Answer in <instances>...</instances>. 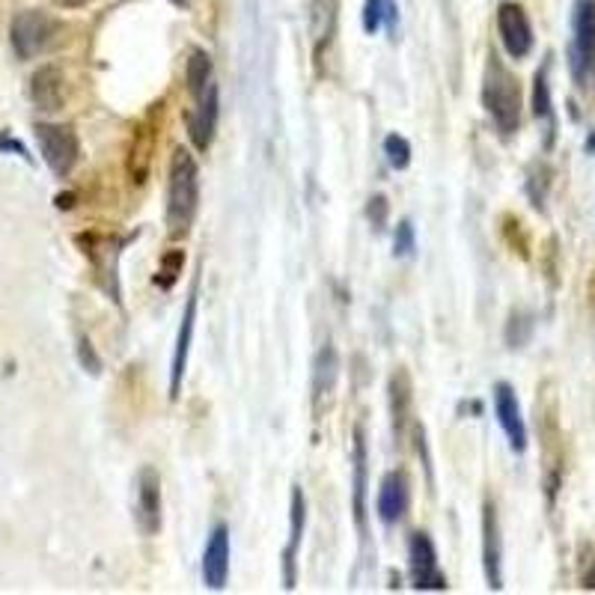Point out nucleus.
I'll use <instances>...</instances> for the list:
<instances>
[{"instance_id":"obj_4","label":"nucleus","mask_w":595,"mask_h":595,"mask_svg":"<svg viewBox=\"0 0 595 595\" xmlns=\"http://www.w3.org/2000/svg\"><path fill=\"white\" fill-rule=\"evenodd\" d=\"M595 68V0H575L572 7V42H569V72L584 87Z\"/></svg>"},{"instance_id":"obj_11","label":"nucleus","mask_w":595,"mask_h":595,"mask_svg":"<svg viewBox=\"0 0 595 595\" xmlns=\"http://www.w3.org/2000/svg\"><path fill=\"white\" fill-rule=\"evenodd\" d=\"M54 30H57V21L51 19L49 12L40 10H24L12 19L10 40L12 49L21 60H33L36 54L49 49V42L54 40Z\"/></svg>"},{"instance_id":"obj_35","label":"nucleus","mask_w":595,"mask_h":595,"mask_svg":"<svg viewBox=\"0 0 595 595\" xmlns=\"http://www.w3.org/2000/svg\"><path fill=\"white\" fill-rule=\"evenodd\" d=\"M0 149H10V152H19V156L24 158V161H30L28 149L21 147L19 140H12V137H0Z\"/></svg>"},{"instance_id":"obj_24","label":"nucleus","mask_w":595,"mask_h":595,"mask_svg":"<svg viewBox=\"0 0 595 595\" xmlns=\"http://www.w3.org/2000/svg\"><path fill=\"white\" fill-rule=\"evenodd\" d=\"M548 68L551 63H542L536 75H533V96H530V108H533V117L542 126V135H545V149H554L556 140V110H554V96H551V81H548Z\"/></svg>"},{"instance_id":"obj_28","label":"nucleus","mask_w":595,"mask_h":595,"mask_svg":"<svg viewBox=\"0 0 595 595\" xmlns=\"http://www.w3.org/2000/svg\"><path fill=\"white\" fill-rule=\"evenodd\" d=\"M533 331H536V319H533V312H528V310L509 312L507 333H503L509 349H524V346L533 340Z\"/></svg>"},{"instance_id":"obj_9","label":"nucleus","mask_w":595,"mask_h":595,"mask_svg":"<svg viewBox=\"0 0 595 595\" xmlns=\"http://www.w3.org/2000/svg\"><path fill=\"white\" fill-rule=\"evenodd\" d=\"M408 572L411 584H414V589H419V593H444V589H449L447 575L440 572L438 548H435V542H432V536L426 530L411 533Z\"/></svg>"},{"instance_id":"obj_19","label":"nucleus","mask_w":595,"mask_h":595,"mask_svg":"<svg viewBox=\"0 0 595 595\" xmlns=\"http://www.w3.org/2000/svg\"><path fill=\"white\" fill-rule=\"evenodd\" d=\"M304 528H307V498L304 488L293 486V500H289V542L284 548V586L295 589L298 586V554H301Z\"/></svg>"},{"instance_id":"obj_14","label":"nucleus","mask_w":595,"mask_h":595,"mask_svg":"<svg viewBox=\"0 0 595 595\" xmlns=\"http://www.w3.org/2000/svg\"><path fill=\"white\" fill-rule=\"evenodd\" d=\"M196 304H200V277H194L191 293H188L185 312H182V322H179L177 333V349H173V361H170V400L173 402H177L179 393H182L188 358H191V342H194V328H196Z\"/></svg>"},{"instance_id":"obj_5","label":"nucleus","mask_w":595,"mask_h":595,"mask_svg":"<svg viewBox=\"0 0 595 595\" xmlns=\"http://www.w3.org/2000/svg\"><path fill=\"white\" fill-rule=\"evenodd\" d=\"M161 114H164V102H158L147 110V117H140L131 128V140H128L126 152V173L131 185H144L152 170V158L158 149V128H161Z\"/></svg>"},{"instance_id":"obj_8","label":"nucleus","mask_w":595,"mask_h":595,"mask_svg":"<svg viewBox=\"0 0 595 595\" xmlns=\"http://www.w3.org/2000/svg\"><path fill=\"white\" fill-rule=\"evenodd\" d=\"M135 528L140 536H158L164 524V500H161V477L152 465H144L135 479Z\"/></svg>"},{"instance_id":"obj_7","label":"nucleus","mask_w":595,"mask_h":595,"mask_svg":"<svg viewBox=\"0 0 595 595\" xmlns=\"http://www.w3.org/2000/svg\"><path fill=\"white\" fill-rule=\"evenodd\" d=\"M78 242L84 247V256L93 263V272H96L102 289L119 304V254L131 242V235L128 238H114V235L89 233L78 235Z\"/></svg>"},{"instance_id":"obj_10","label":"nucleus","mask_w":595,"mask_h":595,"mask_svg":"<svg viewBox=\"0 0 595 595\" xmlns=\"http://www.w3.org/2000/svg\"><path fill=\"white\" fill-rule=\"evenodd\" d=\"M191 102H194V108L188 110V137H191L196 152H209L212 144H215L217 114H221V89H217V81H209L200 93L191 96Z\"/></svg>"},{"instance_id":"obj_36","label":"nucleus","mask_w":595,"mask_h":595,"mask_svg":"<svg viewBox=\"0 0 595 595\" xmlns=\"http://www.w3.org/2000/svg\"><path fill=\"white\" fill-rule=\"evenodd\" d=\"M87 3H93V0H54V7H60V10H81Z\"/></svg>"},{"instance_id":"obj_13","label":"nucleus","mask_w":595,"mask_h":595,"mask_svg":"<svg viewBox=\"0 0 595 595\" xmlns=\"http://www.w3.org/2000/svg\"><path fill=\"white\" fill-rule=\"evenodd\" d=\"M340 381V354L333 349V342H325L322 349L312 358V381H310V402L312 417L322 419L325 411L331 408L333 393Z\"/></svg>"},{"instance_id":"obj_23","label":"nucleus","mask_w":595,"mask_h":595,"mask_svg":"<svg viewBox=\"0 0 595 595\" xmlns=\"http://www.w3.org/2000/svg\"><path fill=\"white\" fill-rule=\"evenodd\" d=\"M340 24V0H310V36L316 66L322 63V54L331 49Z\"/></svg>"},{"instance_id":"obj_26","label":"nucleus","mask_w":595,"mask_h":595,"mask_svg":"<svg viewBox=\"0 0 595 595\" xmlns=\"http://www.w3.org/2000/svg\"><path fill=\"white\" fill-rule=\"evenodd\" d=\"M212 78H215V63H212V57H209V51H203V49L191 51L185 63L188 93L194 96V93H200V89H203Z\"/></svg>"},{"instance_id":"obj_15","label":"nucleus","mask_w":595,"mask_h":595,"mask_svg":"<svg viewBox=\"0 0 595 595\" xmlns=\"http://www.w3.org/2000/svg\"><path fill=\"white\" fill-rule=\"evenodd\" d=\"M491 402H495V417H498L500 429L507 435L509 449L521 456L528 449V423H524V414H521V405H518L516 387L509 381H498L491 387Z\"/></svg>"},{"instance_id":"obj_18","label":"nucleus","mask_w":595,"mask_h":595,"mask_svg":"<svg viewBox=\"0 0 595 595\" xmlns=\"http://www.w3.org/2000/svg\"><path fill=\"white\" fill-rule=\"evenodd\" d=\"M375 509H379V518L393 528L400 524L402 518L408 516L411 509V482L405 470H387L381 477L379 498H375Z\"/></svg>"},{"instance_id":"obj_3","label":"nucleus","mask_w":595,"mask_h":595,"mask_svg":"<svg viewBox=\"0 0 595 595\" xmlns=\"http://www.w3.org/2000/svg\"><path fill=\"white\" fill-rule=\"evenodd\" d=\"M539 438H542V486H545V500L548 507H554L556 495L563 488V432H560V423H556V402L554 396H548L545 402H539Z\"/></svg>"},{"instance_id":"obj_34","label":"nucleus","mask_w":595,"mask_h":595,"mask_svg":"<svg viewBox=\"0 0 595 595\" xmlns=\"http://www.w3.org/2000/svg\"><path fill=\"white\" fill-rule=\"evenodd\" d=\"M581 586L584 589H595V554H589L581 566Z\"/></svg>"},{"instance_id":"obj_25","label":"nucleus","mask_w":595,"mask_h":595,"mask_svg":"<svg viewBox=\"0 0 595 595\" xmlns=\"http://www.w3.org/2000/svg\"><path fill=\"white\" fill-rule=\"evenodd\" d=\"M400 21L396 0H363V30L375 36L379 30H393Z\"/></svg>"},{"instance_id":"obj_33","label":"nucleus","mask_w":595,"mask_h":595,"mask_svg":"<svg viewBox=\"0 0 595 595\" xmlns=\"http://www.w3.org/2000/svg\"><path fill=\"white\" fill-rule=\"evenodd\" d=\"M78 361L89 375H98V372H102V358L96 354V346H93V340L84 337V333L78 337Z\"/></svg>"},{"instance_id":"obj_2","label":"nucleus","mask_w":595,"mask_h":595,"mask_svg":"<svg viewBox=\"0 0 595 595\" xmlns=\"http://www.w3.org/2000/svg\"><path fill=\"white\" fill-rule=\"evenodd\" d=\"M482 108L491 117L495 128L503 137L518 135L521 117H524V93H521V81L503 66V60L491 51L486 63V75H482Z\"/></svg>"},{"instance_id":"obj_12","label":"nucleus","mask_w":595,"mask_h":595,"mask_svg":"<svg viewBox=\"0 0 595 595\" xmlns=\"http://www.w3.org/2000/svg\"><path fill=\"white\" fill-rule=\"evenodd\" d=\"M498 33L500 45H503V51H507L512 60L530 57V51L536 45L528 10H524L521 3H512V0L498 7Z\"/></svg>"},{"instance_id":"obj_17","label":"nucleus","mask_w":595,"mask_h":595,"mask_svg":"<svg viewBox=\"0 0 595 595\" xmlns=\"http://www.w3.org/2000/svg\"><path fill=\"white\" fill-rule=\"evenodd\" d=\"M366 465H370V453H366V432L358 423L352 435V512H354V528L366 539L370 528H366V518H370V507H366V495H370V477H366Z\"/></svg>"},{"instance_id":"obj_31","label":"nucleus","mask_w":595,"mask_h":595,"mask_svg":"<svg viewBox=\"0 0 595 595\" xmlns=\"http://www.w3.org/2000/svg\"><path fill=\"white\" fill-rule=\"evenodd\" d=\"M414 251H417V235H414V224L405 217L396 224V233H393V254L405 259V256H414Z\"/></svg>"},{"instance_id":"obj_27","label":"nucleus","mask_w":595,"mask_h":595,"mask_svg":"<svg viewBox=\"0 0 595 595\" xmlns=\"http://www.w3.org/2000/svg\"><path fill=\"white\" fill-rule=\"evenodd\" d=\"M524 188H528L533 209L545 212L548 191H551V167H548L545 161H533V164L528 167V182H524Z\"/></svg>"},{"instance_id":"obj_16","label":"nucleus","mask_w":595,"mask_h":595,"mask_svg":"<svg viewBox=\"0 0 595 595\" xmlns=\"http://www.w3.org/2000/svg\"><path fill=\"white\" fill-rule=\"evenodd\" d=\"M482 572L488 589H503V539H500V518L495 500H482Z\"/></svg>"},{"instance_id":"obj_37","label":"nucleus","mask_w":595,"mask_h":595,"mask_svg":"<svg viewBox=\"0 0 595 595\" xmlns=\"http://www.w3.org/2000/svg\"><path fill=\"white\" fill-rule=\"evenodd\" d=\"M586 152H595V131L586 137Z\"/></svg>"},{"instance_id":"obj_6","label":"nucleus","mask_w":595,"mask_h":595,"mask_svg":"<svg viewBox=\"0 0 595 595\" xmlns=\"http://www.w3.org/2000/svg\"><path fill=\"white\" fill-rule=\"evenodd\" d=\"M36 144H40L42 161L57 179H66L81 158V140L72 126H57V123H36L33 128Z\"/></svg>"},{"instance_id":"obj_38","label":"nucleus","mask_w":595,"mask_h":595,"mask_svg":"<svg viewBox=\"0 0 595 595\" xmlns=\"http://www.w3.org/2000/svg\"><path fill=\"white\" fill-rule=\"evenodd\" d=\"M170 3H173V7H182V10L188 7V0H170Z\"/></svg>"},{"instance_id":"obj_1","label":"nucleus","mask_w":595,"mask_h":595,"mask_svg":"<svg viewBox=\"0 0 595 595\" xmlns=\"http://www.w3.org/2000/svg\"><path fill=\"white\" fill-rule=\"evenodd\" d=\"M200 209V167L185 147L173 149L170 170H167V235L182 242L194 226Z\"/></svg>"},{"instance_id":"obj_21","label":"nucleus","mask_w":595,"mask_h":595,"mask_svg":"<svg viewBox=\"0 0 595 595\" xmlns=\"http://www.w3.org/2000/svg\"><path fill=\"white\" fill-rule=\"evenodd\" d=\"M30 102L42 110V114H57L63 110L68 98V87H66V75L63 68L57 66H40L33 75H30Z\"/></svg>"},{"instance_id":"obj_22","label":"nucleus","mask_w":595,"mask_h":595,"mask_svg":"<svg viewBox=\"0 0 595 595\" xmlns=\"http://www.w3.org/2000/svg\"><path fill=\"white\" fill-rule=\"evenodd\" d=\"M200 569H203V584L221 593L230 581V528L226 524L212 528V533L205 539L203 566Z\"/></svg>"},{"instance_id":"obj_32","label":"nucleus","mask_w":595,"mask_h":595,"mask_svg":"<svg viewBox=\"0 0 595 595\" xmlns=\"http://www.w3.org/2000/svg\"><path fill=\"white\" fill-rule=\"evenodd\" d=\"M387 215H391V203H387V196L384 194L370 196V203H366V217H370V224L375 233H384V226H387Z\"/></svg>"},{"instance_id":"obj_29","label":"nucleus","mask_w":595,"mask_h":595,"mask_svg":"<svg viewBox=\"0 0 595 595\" xmlns=\"http://www.w3.org/2000/svg\"><path fill=\"white\" fill-rule=\"evenodd\" d=\"M182 265H185V254H182V251H167V254L161 256V263H158L156 286H161V289H173V284L179 280V274H182Z\"/></svg>"},{"instance_id":"obj_30","label":"nucleus","mask_w":595,"mask_h":595,"mask_svg":"<svg viewBox=\"0 0 595 595\" xmlns=\"http://www.w3.org/2000/svg\"><path fill=\"white\" fill-rule=\"evenodd\" d=\"M384 156H387V164L393 167V170H408L411 167V144H408V137H402V135H387L384 137Z\"/></svg>"},{"instance_id":"obj_20","label":"nucleus","mask_w":595,"mask_h":595,"mask_svg":"<svg viewBox=\"0 0 595 595\" xmlns=\"http://www.w3.org/2000/svg\"><path fill=\"white\" fill-rule=\"evenodd\" d=\"M387 400H391V423L396 444H405L414 419V384L405 366H396L387 381Z\"/></svg>"}]
</instances>
